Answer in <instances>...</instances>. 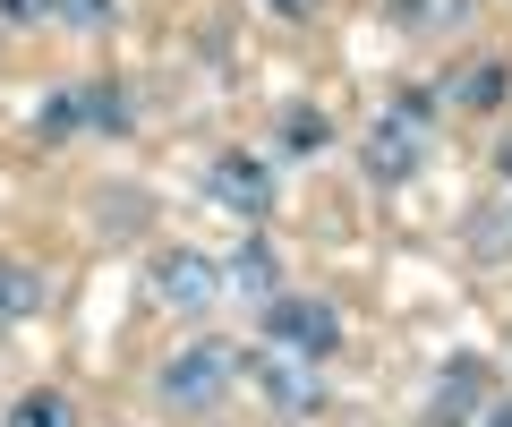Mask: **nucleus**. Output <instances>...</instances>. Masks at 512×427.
Segmentation results:
<instances>
[{
  "instance_id": "f257e3e1",
  "label": "nucleus",
  "mask_w": 512,
  "mask_h": 427,
  "mask_svg": "<svg viewBox=\"0 0 512 427\" xmlns=\"http://www.w3.org/2000/svg\"><path fill=\"white\" fill-rule=\"evenodd\" d=\"M265 342H274L282 359H333V342H342V308L316 291H274L265 299Z\"/></svg>"
},
{
  "instance_id": "f03ea898",
  "label": "nucleus",
  "mask_w": 512,
  "mask_h": 427,
  "mask_svg": "<svg viewBox=\"0 0 512 427\" xmlns=\"http://www.w3.org/2000/svg\"><path fill=\"white\" fill-rule=\"evenodd\" d=\"M154 393H163V410H222V393H231V351H222V342H180V351L154 368Z\"/></svg>"
},
{
  "instance_id": "7ed1b4c3",
  "label": "nucleus",
  "mask_w": 512,
  "mask_h": 427,
  "mask_svg": "<svg viewBox=\"0 0 512 427\" xmlns=\"http://www.w3.org/2000/svg\"><path fill=\"white\" fill-rule=\"evenodd\" d=\"M367 180L376 188H402L410 171H419V154H427V112L419 103H402V112H376V129H367Z\"/></svg>"
},
{
  "instance_id": "20e7f679",
  "label": "nucleus",
  "mask_w": 512,
  "mask_h": 427,
  "mask_svg": "<svg viewBox=\"0 0 512 427\" xmlns=\"http://www.w3.org/2000/svg\"><path fill=\"white\" fill-rule=\"evenodd\" d=\"M205 197H214L222 214H239V223H265V214H274V163H256V154H214Z\"/></svg>"
},
{
  "instance_id": "39448f33",
  "label": "nucleus",
  "mask_w": 512,
  "mask_h": 427,
  "mask_svg": "<svg viewBox=\"0 0 512 427\" xmlns=\"http://www.w3.org/2000/svg\"><path fill=\"white\" fill-rule=\"evenodd\" d=\"M478 410H487V368L478 359H444L436 393H427V427H478Z\"/></svg>"
},
{
  "instance_id": "423d86ee",
  "label": "nucleus",
  "mask_w": 512,
  "mask_h": 427,
  "mask_svg": "<svg viewBox=\"0 0 512 427\" xmlns=\"http://www.w3.org/2000/svg\"><path fill=\"white\" fill-rule=\"evenodd\" d=\"M214 291H222L214 257H197V248H163V257H154V299H163V308H205Z\"/></svg>"
},
{
  "instance_id": "0eeeda50",
  "label": "nucleus",
  "mask_w": 512,
  "mask_h": 427,
  "mask_svg": "<svg viewBox=\"0 0 512 427\" xmlns=\"http://www.w3.org/2000/svg\"><path fill=\"white\" fill-rule=\"evenodd\" d=\"M222 282H231L239 299H274V291H282V257H274L265 240H239L231 265H222Z\"/></svg>"
},
{
  "instance_id": "6e6552de",
  "label": "nucleus",
  "mask_w": 512,
  "mask_h": 427,
  "mask_svg": "<svg viewBox=\"0 0 512 427\" xmlns=\"http://www.w3.org/2000/svg\"><path fill=\"white\" fill-rule=\"evenodd\" d=\"M256 376H265V393H274L291 419H308V410H325V385L316 376H299V368H282V359H256Z\"/></svg>"
},
{
  "instance_id": "1a4fd4ad",
  "label": "nucleus",
  "mask_w": 512,
  "mask_h": 427,
  "mask_svg": "<svg viewBox=\"0 0 512 427\" xmlns=\"http://www.w3.org/2000/svg\"><path fill=\"white\" fill-rule=\"evenodd\" d=\"M504 94H512V69H504V60H478L470 77H453V103H461V112H495Z\"/></svg>"
},
{
  "instance_id": "9d476101",
  "label": "nucleus",
  "mask_w": 512,
  "mask_h": 427,
  "mask_svg": "<svg viewBox=\"0 0 512 427\" xmlns=\"http://www.w3.org/2000/svg\"><path fill=\"white\" fill-rule=\"evenodd\" d=\"M35 308H43V274L18 265V257H0V325L9 316H35Z\"/></svg>"
},
{
  "instance_id": "9b49d317",
  "label": "nucleus",
  "mask_w": 512,
  "mask_h": 427,
  "mask_svg": "<svg viewBox=\"0 0 512 427\" xmlns=\"http://www.w3.org/2000/svg\"><path fill=\"white\" fill-rule=\"evenodd\" d=\"M77 129H86V94H77V86L43 94V112H35V137H43V146H60V137H77Z\"/></svg>"
},
{
  "instance_id": "f8f14e48",
  "label": "nucleus",
  "mask_w": 512,
  "mask_h": 427,
  "mask_svg": "<svg viewBox=\"0 0 512 427\" xmlns=\"http://www.w3.org/2000/svg\"><path fill=\"white\" fill-rule=\"evenodd\" d=\"M9 427H77V402L60 385H35L18 410H9Z\"/></svg>"
},
{
  "instance_id": "ddd939ff",
  "label": "nucleus",
  "mask_w": 512,
  "mask_h": 427,
  "mask_svg": "<svg viewBox=\"0 0 512 427\" xmlns=\"http://www.w3.org/2000/svg\"><path fill=\"white\" fill-rule=\"evenodd\" d=\"M333 137V120L316 112V103H299V112H282V154H316Z\"/></svg>"
},
{
  "instance_id": "4468645a",
  "label": "nucleus",
  "mask_w": 512,
  "mask_h": 427,
  "mask_svg": "<svg viewBox=\"0 0 512 427\" xmlns=\"http://www.w3.org/2000/svg\"><path fill=\"white\" fill-rule=\"evenodd\" d=\"M77 94H86V129H103V137L128 129V94L120 86H77Z\"/></svg>"
},
{
  "instance_id": "2eb2a0df",
  "label": "nucleus",
  "mask_w": 512,
  "mask_h": 427,
  "mask_svg": "<svg viewBox=\"0 0 512 427\" xmlns=\"http://www.w3.org/2000/svg\"><path fill=\"white\" fill-rule=\"evenodd\" d=\"M52 18H60V26H86V35H94V26L120 18V0H52Z\"/></svg>"
},
{
  "instance_id": "dca6fc26",
  "label": "nucleus",
  "mask_w": 512,
  "mask_h": 427,
  "mask_svg": "<svg viewBox=\"0 0 512 427\" xmlns=\"http://www.w3.org/2000/svg\"><path fill=\"white\" fill-rule=\"evenodd\" d=\"M103 205H111L103 231H137V223H146V197H103Z\"/></svg>"
},
{
  "instance_id": "f3484780",
  "label": "nucleus",
  "mask_w": 512,
  "mask_h": 427,
  "mask_svg": "<svg viewBox=\"0 0 512 427\" xmlns=\"http://www.w3.org/2000/svg\"><path fill=\"white\" fill-rule=\"evenodd\" d=\"M35 18H52V0H0V26H35Z\"/></svg>"
},
{
  "instance_id": "a211bd4d",
  "label": "nucleus",
  "mask_w": 512,
  "mask_h": 427,
  "mask_svg": "<svg viewBox=\"0 0 512 427\" xmlns=\"http://www.w3.org/2000/svg\"><path fill=\"white\" fill-rule=\"evenodd\" d=\"M274 18H316V0H265Z\"/></svg>"
},
{
  "instance_id": "6ab92c4d",
  "label": "nucleus",
  "mask_w": 512,
  "mask_h": 427,
  "mask_svg": "<svg viewBox=\"0 0 512 427\" xmlns=\"http://www.w3.org/2000/svg\"><path fill=\"white\" fill-rule=\"evenodd\" d=\"M478 427H512V402H487V410H478Z\"/></svg>"
},
{
  "instance_id": "aec40b11",
  "label": "nucleus",
  "mask_w": 512,
  "mask_h": 427,
  "mask_svg": "<svg viewBox=\"0 0 512 427\" xmlns=\"http://www.w3.org/2000/svg\"><path fill=\"white\" fill-rule=\"evenodd\" d=\"M495 171H504V180H512V137H504V146H495Z\"/></svg>"
}]
</instances>
